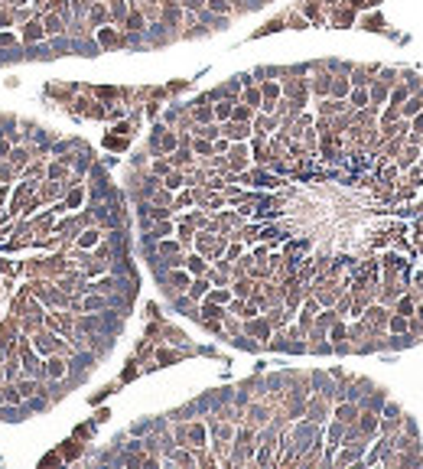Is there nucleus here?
Wrapping results in <instances>:
<instances>
[{
	"label": "nucleus",
	"instance_id": "f257e3e1",
	"mask_svg": "<svg viewBox=\"0 0 423 469\" xmlns=\"http://www.w3.org/2000/svg\"><path fill=\"white\" fill-rule=\"evenodd\" d=\"M260 95H264V104H260V108H264V111H273V101L280 98V85H277V82H267V85L260 88Z\"/></svg>",
	"mask_w": 423,
	"mask_h": 469
},
{
	"label": "nucleus",
	"instance_id": "f3484780",
	"mask_svg": "<svg viewBox=\"0 0 423 469\" xmlns=\"http://www.w3.org/2000/svg\"><path fill=\"white\" fill-rule=\"evenodd\" d=\"M407 98H410V88H407V85L390 91V101H394V104H401V101H407Z\"/></svg>",
	"mask_w": 423,
	"mask_h": 469
},
{
	"label": "nucleus",
	"instance_id": "aec40b11",
	"mask_svg": "<svg viewBox=\"0 0 423 469\" xmlns=\"http://www.w3.org/2000/svg\"><path fill=\"white\" fill-rule=\"evenodd\" d=\"M390 329H394V332H404V329H407V316H404V313H401V316H394V319H390Z\"/></svg>",
	"mask_w": 423,
	"mask_h": 469
},
{
	"label": "nucleus",
	"instance_id": "c9c22d12",
	"mask_svg": "<svg viewBox=\"0 0 423 469\" xmlns=\"http://www.w3.org/2000/svg\"><path fill=\"white\" fill-rule=\"evenodd\" d=\"M3 23H10V13H0V26H3Z\"/></svg>",
	"mask_w": 423,
	"mask_h": 469
},
{
	"label": "nucleus",
	"instance_id": "473e14b6",
	"mask_svg": "<svg viewBox=\"0 0 423 469\" xmlns=\"http://www.w3.org/2000/svg\"><path fill=\"white\" fill-rule=\"evenodd\" d=\"M212 300H215V303H225L228 294H225V290H215V294H212Z\"/></svg>",
	"mask_w": 423,
	"mask_h": 469
},
{
	"label": "nucleus",
	"instance_id": "0eeeda50",
	"mask_svg": "<svg viewBox=\"0 0 423 469\" xmlns=\"http://www.w3.org/2000/svg\"><path fill=\"white\" fill-rule=\"evenodd\" d=\"M98 43H101V46H114V43H118V36H114V30H108V26H101V30H98Z\"/></svg>",
	"mask_w": 423,
	"mask_h": 469
},
{
	"label": "nucleus",
	"instance_id": "1a4fd4ad",
	"mask_svg": "<svg viewBox=\"0 0 423 469\" xmlns=\"http://www.w3.org/2000/svg\"><path fill=\"white\" fill-rule=\"evenodd\" d=\"M244 101H248L251 108H260V104H264V95H260L257 88H248V91H244Z\"/></svg>",
	"mask_w": 423,
	"mask_h": 469
},
{
	"label": "nucleus",
	"instance_id": "39448f33",
	"mask_svg": "<svg viewBox=\"0 0 423 469\" xmlns=\"http://www.w3.org/2000/svg\"><path fill=\"white\" fill-rule=\"evenodd\" d=\"M348 101H352L355 108H365V104H368V101H371V95H368V91H365V88H361V85H355V91L348 95Z\"/></svg>",
	"mask_w": 423,
	"mask_h": 469
},
{
	"label": "nucleus",
	"instance_id": "cd10ccee",
	"mask_svg": "<svg viewBox=\"0 0 423 469\" xmlns=\"http://www.w3.org/2000/svg\"><path fill=\"white\" fill-rule=\"evenodd\" d=\"M401 313H404V316H410V313H413V303H410V300H401Z\"/></svg>",
	"mask_w": 423,
	"mask_h": 469
},
{
	"label": "nucleus",
	"instance_id": "c756f323",
	"mask_svg": "<svg viewBox=\"0 0 423 469\" xmlns=\"http://www.w3.org/2000/svg\"><path fill=\"white\" fill-rule=\"evenodd\" d=\"M189 436H192V440H202V436H205V430H202V427H192V430H189Z\"/></svg>",
	"mask_w": 423,
	"mask_h": 469
},
{
	"label": "nucleus",
	"instance_id": "ddd939ff",
	"mask_svg": "<svg viewBox=\"0 0 423 469\" xmlns=\"http://www.w3.org/2000/svg\"><path fill=\"white\" fill-rule=\"evenodd\" d=\"M251 111H254L251 104H244V108H241V104H235V108H231V118H235V121H248Z\"/></svg>",
	"mask_w": 423,
	"mask_h": 469
},
{
	"label": "nucleus",
	"instance_id": "bb28decb",
	"mask_svg": "<svg viewBox=\"0 0 423 469\" xmlns=\"http://www.w3.org/2000/svg\"><path fill=\"white\" fill-rule=\"evenodd\" d=\"M176 147V137L173 134H163V150H173Z\"/></svg>",
	"mask_w": 423,
	"mask_h": 469
},
{
	"label": "nucleus",
	"instance_id": "a211bd4d",
	"mask_svg": "<svg viewBox=\"0 0 423 469\" xmlns=\"http://www.w3.org/2000/svg\"><path fill=\"white\" fill-rule=\"evenodd\" d=\"M244 163H248V153H244V150H241V147H238V150L231 153V166H235V170H241V166H244Z\"/></svg>",
	"mask_w": 423,
	"mask_h": 469
},
{
	"label": "nucleus",
	"instance_id": "72a5a7b5",
	"mask_svg": "<svg viewBox=\"0 0 423 469\" xmlns=\"http://www.w3.org/2000/svg\"><path fill=\"white\" fill-rule=\"evenodd\" d=\"M361 427H365V430H374V414H365V424Z\"/></svg>",
	"mask_w": 423,
	"mask_h": 469
},
{
	"label": "nucleus",
	"instance_id": "f03ea898",
	"mask_svg": "<svg viewBox=\"0 0 423 469\" xmlns=\"http://www.w3.org/2000/svg\"><path fill=\"white\" fill-rule=\"evenodd\" d=\"M43 36H46L43 20H30V23H26V30H23V39H26V43H36V39H43Z\"/></svg>",
	"mask_w": 423,
	"mask_h": 469
},
{
	"label": "nucleus",
	"instance_id": "6ab92c4d",
	"mask_svg": "<svg viewBox=\"0 0 423 469\" xmlns=\"http://www.w3.org/2000/svg\"><path fill=\"white\" fill-rule=\"evenodd\" d=\"M95 241H98V231H85V235L78 238V244H82V248H91Z\"/></svg>",
	"mask_w": 423,
	"mask_h": 469
},
{
	"label": "nucleus",
	"instance_id": "2f4dec72",
	"mask_svg": "<svg viewBox=\"0 0 423 469\" xmlns=\"http://www.w3.org/2000/svg\"><path fill=\"white\" fill-rule=\"evenodd\" d=\"M205 287H208V284H205V280H199V284H195V287H192V296H199V294H205Z\"/></svg>",
	"mask_w": 423,
	"mask_h": 469
},
{
	"label": "nucleus",
	"instance_id": "7ed1b4c3",
	"mask_svg": "<svg viewBox=\"0 0 423 469\" xmlns=\"http://www.w3.org/2000/svg\"><path fill=\"white\" fill-rule=\"evenodd\" d=\"M423 111V95H413V98H407V104L401 108L404 118H413V114H420Z\"/></svg>",
	"mask_w": 423,
	"mask_h": 469
},
{
	"label": "nucleus",
	"instance_id": "dca6fc26",
	"mask_svg": "<svg viewBox=\"0 0 423 469\" xmlns=\"http://www.w3.org/2000/svg\"><path fill=\"white\" fill-rule=\"evenodd\" d=\"M104 20H108V10H104L101 3H95V7H91V23L98 26V23H104Z\"/></svg>",
	"mask_w": 423,
	"mask_h": 469
},
{
	"label": "nucleus",
	"instance_id": "5701e85b",
	"mask_svg": "<svg viewBox=\"0 0 423 469\" xmlns=\"http://www.w3.org/2000/svg\"><path fill=\"white\" fill-rule=\"evenodd\" d=\"M127 26H130V30H143V17L130 13V17H127Z\"/></svg>",
	"mask_w": 423,
	"mask_h": 469
},
{
	"label": "nucleus",
	"instance_id": "9d476101",
	"mask_svg": "<svg viewBox=\"0 0 423 469\" xmlns=\"http://www.w3.org/2000/svg\"><path fill=\"white\" fill-rule=\"evenodd\" d=\"M205 10H212V13H228V10H231V3H228V0H205Z\"/></svg>",
	"mask_w": 423,
	"mask_h": 469
},
{
	"label": "nucleus",
	"instance_id": "c85d7f7f",
	"mask_svg": "<svg viewBox=\"0 0 423 469\" xmlns=\"http://www.w3.org/2000/svg\"><path fill=\"white\" fill-rule=\"evenodd\" d=\"M104 303V300H98V296H91V300H85V310H98V306Z\"/></svg>",
	"mask_w": 423,
	"mask_h": 469
},
{
	"label": "nucleus",
	"instance_id": "4c0bfd02",
	"mask_svg": "<svg viewBox=\"0 0 423 469\" xmlns=\"http://www.w3.org/2000/svg\"><path fill=\"white\" fill-rule=\"evenodd\" d=\"M150 3H156V0H150Z\"/></svg>",
	"mask_w": 423,
	"mask_h": 469
},
{
	"label": "nucleus",
	"instance_id": "7c9ffc66",
	"mask_svg": "<svg viewBox=\"0 0 423 469\" xmlns=\"http://www.w3.org/2000/svg\"><path fill=\"white\" fill-rule=\"evenodd\" d=\"M413 131H423V111H420V114H413Z\"/></svg>",
	"mask_w": 423,
	"mask_h": 469
},
{
	"label": "nucleus",
	"instance_id": "2eb2a0df",
	"mask_svg": "<svg viewBox=\"0 0 423 469\" xmlns=\"http://www.w3.org/2000/svg\"><path fill=\"white\" fill-rule=\"evenodd\" d=\"M332 95H336V98H345V95H348V82H345V78H336V82H332Z\"/></svg>",
	"mask_w": 423,
	"mask_h": 469
},
{
	"label": "nucleus",
	"instance_id": "e433bc0d",
	"mask_svg": "<svg viewBox=\"0 0 423 469\" xmlns=\"http://www.w3.org/2000/svg\"><path fill=\"white\" fill-rule=\"evenodd\" d=\"M420 319H423V306H420Z\"/></svg>",
	"mask_w": 423,
	"mask_h": 469
},
{
	"label": "nucleus",
	"instance_id": "20e7f679",
	"mask_svg": "<svg viewBox=\"0 0 423 469\" xmlns=\"http://www.w3.org/2000/svg\"><path fill=\"white\" fill-rule=\"evenodd\" d=\"M43 26H46V36L62 33V17H59V13H49V17L43 20Z\"/></svg>",
	"mask_w": 423,
	"mask_h": 469
},
{
	"label": "nucleus",
	"instance_id": "393cba45",
	"mask_svg": "<svg viewBox=\"0 0 423 469\" xmlns=\"http://www.w3.org/2000/svg\"><path fill=\"white\" fill-rule=\"evenodd\" d=\"M179 3H183L186 10H202V7H205V0H179Z\"/></svg>",
	"mask_w": 423,
	"mask_h": 469
},
{
	"label": "nucleus",
	"instance_id": "4be33fe9",
	"mask_svg": "<svg viewBox=\"0 0 423 469\" xmlns=\"http://www.w3.org/2000/svg\"><path fill=\"white\" fill-rule=\"evenodd\" d=\"M49 375H55V378H59V375H65V365H62L59 359H52V362H49Z\"/></svg>",
	"mask_w": 423,
	"mask_h": 469
},
{
	"label": "nucleus",
	"instance_id": "f8f14e48",
	"mask_svg": "<svg viewBox=\"0 0 423 469\" xmlns=\"http://www.w3.org/2000/svg\"><path fill=\"white\" fill-rule=\"evenodd\" d=\"M401 78L404 82H407V88H410V91H420V75H417V72H401Z\"/></svg>",
	"mask_w": 423,
	"mask_h": 469
},
{
	"label": "nucleus",
	"instance_id": "9b49d317",
	"mask_svg": "<svg viewBox=\"0 0 423 469\" xmlns=\"http://www.w3.org/2000/svg\"><path fill=\"white\" fill-rule=\"evenodd\" d=\"M124 17H127L124 0H111V20H124Z\"/></svg>",
	"mask_w": 423,
	"mask_h": 469
},
{
	"label": "nucleus",
	"instance_id": "4468645a",
	"mask_svg": "<svg viewBox=\"0 0 423 469\" xmlns=\"http://www.w3.org/2000/svg\"><path fill=\"white\" fill-rule=\"evenodd\" d=\"M355 414H358L355 404H342V407H338V420H345V424H348V420H352Z\"/></svg>",
	"mask_w": 423,
	"mask_h": 469
},
{
	"label": "nucleus",
	"instance_id": "a878e982",
	"mask_svg": "<svg viewBox=\"0 0 423 469\" xmlns=\"http://www.w3.org/2000/svg\"><path fill=\"white\" fill-rule=\"evenodd\" d=\"M212 150H215V147L208 140H195V153H212Z\"/></svg>",
	"mask_w": 423,
	"mask_h": 469
},
{
	"label": "nucleus",
	"instance_id": "423d86ee",
	"mask_svg": "<svg viewBox=\"0 0 423 469\" xmlns=\"http://www.w3.org/2000/svg\"><path fill=\"white\" fill-rule=\"evenodd\" d=\"M231 108H235L231 101H218L212 111H215V118H218V121H228V118H231Z\"/></svg>",
	"mask_w": 423,
	"mask_h": 469
},
{
	"label": "nucleus",
	"instance_id": "412c9836",
	"mask_svg": "<svg viewBox=\"0 0 423 469\" xmlns=\"http://www.w3.org/2000/svg\"><path fill=\"white\" fill-rule=\"evenodd\" d=\"M417 156H420V150H417V147H407V150H404V160H401V163L407 166V163H413Z\"/></svg>",
	"mask_w": 423,
	"mask_h": 469
},
{
	"label": "nucleus",
	"instance_id": "6e6552de",
	"mask_svg": "<svg viewBox=\"0 0 423 469\" xmlns=\"http://www.w3.org/2000/svg\"><path fill=\"white\" fill-rule=\"evenodd\" d=\"M371 101H384L388 98V82H378V85H371Z\"/></svg>",
	"mask_w": 423,
	"mask_h": 469
},
{
	"label": "nucleus",
	"instance_id": "f704fd0d",
	"mask_svg": "<svg viewBox=\"0 0 423 469\" xmlns=\"http://www.w3.org/2000/svg\"><path fill=\"white\" fill-rule=\"evenodd\" d=\"M13 43V36L10 33H0V46H10Z\"/></svg>",
	"mask_w": 423,
	"mask_h": 469
},
{
	"label": "nucleus",
	"instance_id": "b1692460",
	"mask_svg": "<svg viewBox=\"0 0 423 469\" xmlns=\"http://www.w3.org/2000/svg\"><path fill=\"white\" fill-rule=\"evenodd\" d=\"M189 271H192V274H202V271H205L202 258H189Z\"/></svg>",
	"mask_w": 423,
	"mask_h": 469
}]
</instances>
